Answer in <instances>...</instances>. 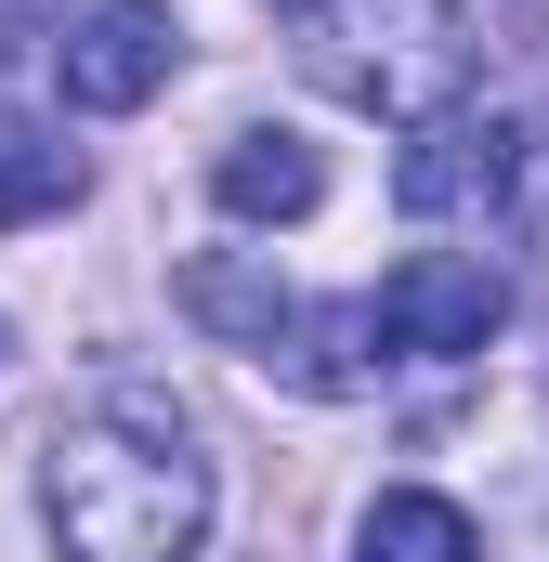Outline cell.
Returning a JSON list of instances; mask_svg holds the SVG:
<instances>
[{
  "label": "cell",
  "mask_w": 549,
  "mask_h": 562,
  "mask_svg": "<svg viewBox=\"0 0 549 562\" xmlns=\"http://www.w3.org/2000/svg\"><path fill=\"white\" fill-rule=\"evenodd\" d=\"M40 497H53L66 562H183L210 537V458L183 406H157L144 380H105L79 419H53Z\"/></svg>",
  "instance_id": "1"
},
{
  "label": "cell",
  "mask_w": 549,
  "mask_h": 562,
  "mask_svg": "<svg viewBox=\"0 0 549 562\" xmlns=\"http://www.w3.org/2000/svg\"><path fill=\"white\" fill-rule=\"evenodd\" d=\"M314 92H340L354 119H445V92L471 79V40H458V0H327L314 40H301Z\"/></svg>",
  "instance_id": "2"
},
{
  "label": "cell",
  "mask_w": 549,
  "mask_h": 562,
  "mask_svg": "<svg viewBox=\"0 0 549 562\" xmlns=\"http://www.w3.org/2000/svg\"><path fill=\"white\" fill-rule=\"evenodd\" d=\"M367 327L393 353H484L511 327V288H497V262H471V249H406L380 276V301H367Z\"/></svg>",
  "instance_id": "3"
},
{
  "label": "cell",
  "mask_w": 549,
  "mask_h": 562,
  "mask_svg": "<svg viewBox=\"0 0 549 562\" xmlns=\"http://www.w3.org/2000/svg\"><path fill=\"white\" fill-rule=\"evenodd\" d=\"M170 53H183L170 0H92V13L53 40V79H66V105H92V119H132L144 92L170 79Z\"/></svg>",
  "instance_id": "4"
},
{
  "label": "cell",
  "mask_w": 549,
  "mask_h": 562,
  "mask_svg": "<svg viewBox=\"0 0 549 562\" xmlns=\"http://www.w3.org/2000/svg\"><path fill=\"white\" fill-rule=\"evenodd\" d=\"M511 183H524V132H511V119H418V144L393 157L406 223H471V210H511Z\"/></svg>",
  "instance_id": "5"
},
{
  "label": "cell",
  "mask_w": 549,
  "mask_h": 562,
  "mask_svg": "<svg viewBox=\"0 0 549 562\" xmlns=\"http://www.w3.org/2000/svg\"><path fill=\"white\" fill-rule=\"evenodd\" d=\"M210 196H223L236 223H301V210L327 196V157H314L301 132H249V144H223Z\"/></svg>",
  "instance_id": "6"
},
{
  "label": "cell",
  "mask_w": 549,
  "mask_h": 562,
  "mask_svg": "<svg viewBox=\"0 0 549 562\" xmlns=\"http://www.w3.org/2000/svg\"><path fill=\"white\" fill-rule=\"evenodd\" d=\"M183 314H197V327H223L236 353H274V340H288V288L249 276V262H223V249H210V262H183Z\"/></svg>",
  "instance_id": "7"
},
{
  "label": "cell",
  "mask_w": 549,
  "mask_h": 562,
  "mask_svg": "<svg viewBox=\"0 0 549 562\" xmlns=\"http://www.w3.org/2000/svg\"><path fill=\"white\" fill-rule=\"evenodd\" d=\"M354 562H471V510H458V497L393 484V497L354 524Z\"/></svg>",
  "instance_id": "8"
},
{
  "label": "cell",
  "mask_w": 549,
  "mask_h": 562,
  "mask_svg": "<svg viewBox=\"0 0 549 562\" xmlns=\"http://www.w3.org/2000/svg\"><path fill=\"white\" fill-rule=\"evenodd\" d=\"M66 196H79V144H53V132L13 119V132H0V236H13V223H53Z\"/></svg>",
  "instance_id": "9"
}]
</instances>
